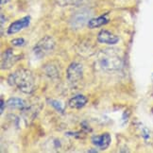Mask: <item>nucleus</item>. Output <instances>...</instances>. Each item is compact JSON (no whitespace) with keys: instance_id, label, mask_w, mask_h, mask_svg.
Returning a JSON list of instances; mask_svg holds the SVG:
<instances>
[{"instance_id":"nucleus-1","label":"nucleus","mask_w":153,"mask_h":153,"mask_svg":"<svg viewBox=\"0 0 153 153\" xmlns=\"http://www.w3.org/2000/svg\"><path fill=\"white\" fill-rule=\"evenodd\" d=\"M10 86H14L25 94H31L35 89V79L33 74L27 69L20 68L10 74L8 78Z\"/></svg>"},{"instance_id":"nucleus-2","label":"nucleus","mask_w":153,"mask_h":153,"mask_svg":"<svg viewBox=\"0 0 153 153\" xmlns=\"http://www.w3.org/2000/svg\"><path fill=\"white\" fill-rule=\"evenodd\" d=\"M97 62L101 69L107 72L117 71L122 67V59L116 49L105 48L97 54Z\"/></svg>"},{"instance_id":"nucleus-3","label":"nucleus","mask_w":153,"mask_h":153,"mask_svg":"<svg viewBox=\"0 0 153 153\" xmlns=\"http://www.w3.org/2000/svg\"><path fill=\"white\" fill-rule=\"evenodd\" d=\"M55 41L52 37L46 35L43 37L33 48V53L38 59L45 58L53 51L55 48Z\"/></svg>"},{"instance_id":"nucleus-4","label":"nucleus","mask_w":153,"mask_h":153,"mask_svg":"<svg viewBox=\"0 0 153 153\" xmlns=\"http://www.w3.org/2000/svg\"><path fill=\"white\" fill-rule=\"evenodd\" d=\"M66 78L70 84L76 85L83 78V68L79 62H72L67 68Z\"/></svg>"},{"instance_id":"nucleus-5","label":"nucleus","mask_w":153,"mask_h":153,"mask_svg":"<svg viewBox=\"0 0 153 153\" xmlns=\"http://www.w3.org/2000/svg\"><path fill=\"white\" fill-rule=\"evenodd\" d=\"M20 55L14 54L13 49H7L3 54L1 58V69L7 70L13 67L16 62L20 60Z\"/></svg>"},{"instance_id":"nucleus-6","label":"nucleus","mask_w":153,"mask_h":153,"mask_svg":"<svg viewBox=\"0 0 153 153\" xmlns=\"http://www.w3.org/2000/svg\"><path fill=\"white\" fill-rule=\"evenodd\" d=\"M111 142V137L110 133L105 132L101 135H96L92 137V143L100 150H105L109 148Z\"/></svg>"},{"instance_id":"nucleus-7","label":"nucleus","mask_w":153,"mask_h":153,"mask_svg":"<svg viewBox=\"0 0 153 153\" xmlns=\"http://www.w3.org/2000/svg\"><path fill=\"white\" fill-rule=\"evenodd\" d=\"M29 23H30V17L29 16L23 17V18L13 22V24H10V26L8 27L7 33L9 35H11V34H15L17 32H19L20 30H22V29L27 27Z\"/></svg>"},{"instance_id":"nucleus-8","label":"nucleus","mask_w":153,"mask_h":153,"mask_svg":"<svg viewBox=\"0 0 153 153\" xmlns=\"http://www.w3.org/2000/svg\"><path fill=\"white\" fill-rule=\"evenodd\" d=\"M97 41L101 44L113 45L118 43L119 38L114 33H111V31L106 30V29H102V30H100L97 34Z\"/></svg>"},{"instance_id":"nucleus-9","label":"nucleus","mask_w":153,"mask_h":153,"mask_svg":"<svg viewBox=\"0 0 153 153\" xmlns=\"http://www.w3.org/2000/svg\"><path fill=\"white\" fill-rule=\"evenodd\" d=\"M88 99L83 95H76V97H73L68 102V106L72 109H81L87 104Z\"/></svg>"},{"instance_id":"nucleus-10","label":"nucleus","mask_w":153,"mask_h":153,"mask_svg":"<svg viewBox=\"0 0 153 153\" xmlns=\"http://www.w3.org/2000/svg\"><path fill=\"white\" fill-rule=\"evenodd\" d=\"M7 106L10 109H17V110L24 111L25 109H27V104L26 103L25 100H23L22 98L10 97L7 101Z\"/></svg>"},{"instance_id":"nucleus-11","label":"nucleus","mask_w":153,"mask_h":153,"mask_svg":"<svg viewBox=\"0 0 153 153\" xmlns=\"http://www.w3.org/2000/svg\"><path fill=\"white\" fill-rule=\"evenodd\" d=\"M109 22V18L107 17V14H104L101 16H98L97 18H92L88 22V27L89 28H97L99 27H102L106 25Z\"/></svg>"},{"instance_id":"nucleus-12","label":"nucleus","mask_w":153,"mask_h":153,"mask_svg":"<svg viewBox=\"0 0 153 153\" xmlns=\"http://www.w3.org/2000/svg\"><path fill=\"white\" fill-rule=\"evenodd\" d=\"M48 102L49 103V105H51L53 108H54L57 111L61 114L64 113V108H63V105L62 103H61L60 101L56 100V99H48Z\"/></svg>"},{"instance_id":"nucleus-13","label":"nucleus","mask_w":153,"mask_h":153,"mask_svg":"<svg viewBox=\"0 0 153 153\" xmlns=\"http://www.w3.org/2000/svg\"><path fill=\"white\" fill-rule=\"evenodd\" d=\"M45 74L48 75L50 78H54V76H58L59 71L55 65H52V64H49V65H46L45 68Z\"/></svg>"},{"instance_id":"nucleus-14","label":"nucleus","mask_w":153,"mask_h":153,"mask_svg":"<svg viewBox=\"0 0 153 153\" xmlns=\"http://www.w3.org/2000/svg\"><path fill=\"white\" fill-rule=\"evenodd\" d=\"M83 0H56V2L61 6H72L81 3Z\"/></svg>"},{"instance_id":"nucleus-15","label":"nucleus","mask_w":153,"mask_h":153,"mask_svg":"<svg viewBox=\"0 0 153 153\" xmlns=\"http://www.w3.org/2000/svg\"><path fill=\"white\" fill-rule=\"evenodd\" d=\"M25 40L23 38H16V39H13L11 41V45H14V46H22L25 45Z\"/></svg>"},{"instance_id":"nucleus-16","label":"nucleus","mask_w":153,"mask_h":153,"mask_svg":"<svg viewBox=\"0 0 153 153\" xmlns=\"http://www.w3.org/2000/svg\"><path fill=\"white\" fill-rule=\"evenodd\" d=\"M4 109H5V101H4V99L1 97V114L4 113Z\"/></svg>"},{"instance_id":"nucleus-17","label":"nucleus","mask_w":153,"mask_h":153,"mask_svg":"<svg viewBox=\"0 0 153 153\" xmlns=\"http://www.w3.org/2000/svg\"><path fill=\"white\" fill-rule=\"evenodd\" d=\"M0 1H1V5H4L6 3H8L10 0H0Z\"/></svg>"},{"instance_id":"nucleus-18","label":"nucleus","mask_w":153,"mask_h":153,"mask_svg":"<svg viewBox=\"0 0 153 153\" xmlns=\"http://www.w3.org/2000/svg\"><path fill=\"white\" fill-rule=\"evenodd\" d=\"M152 79H153V75H152Z\"/></svg>"}]
</instances>
